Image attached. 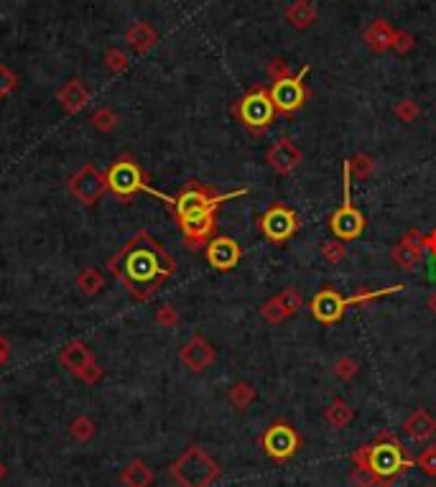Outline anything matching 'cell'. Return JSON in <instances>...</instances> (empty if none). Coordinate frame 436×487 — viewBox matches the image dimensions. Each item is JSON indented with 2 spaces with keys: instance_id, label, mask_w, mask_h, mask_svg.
<instances>
[{
  "instance_id": "obj_1",
  "label": "cell",
  "mask_w": 436,
  "mask_h": 487,
  "mask_svg": "<svg viewBox=\"0 0 436 487\" xmlns=\"http://www.w3.org/2000/svg\"><path fill=\"white\" fill-rule=\"evenodd\" d=\"M148 191L169 204V209L177 217L179 230H181L189 250L207 247V242L212 240V235L217 230V209H220V204L247 194V189L230 191V194H217L215 189H209V186H204L199 181H186V186L177 196H166L161 191L151 189V186H148Z\"/></svg>"
},
{
  "instance_id": "obj_2",
  "label": "cell",
  "mask_w": 436,
  "mask_h": 487,
  "mask_svg": "<svg viewBox=\"0 0 436 487\" xmlns=\"http://www.w3.org/2000/svg\"><path fill=\"white\" fill-rule=\"evenodd\" d=\"M118 258L123 263V281H125L128 291L138 301L151 298L158 286L177 271V260L148 233H138L133 240H128Z\"/></svg>"
},
{
  "instance_id": "obj_3",
  "label": "cell",
  "mask_w": 436,
  "mask_h": 487,
  "mask_svg": "<svg viewBox=\"0 0 436 487\" xmlns=\"http://www.w3.org/2000/svg\"><path fill=\"white\" fill-rule=\"evenodd\" d=\"M352 464L373 477L375 485L388 487L398 477L406 475V469L416 464V459L406 454L403 444L391 431H380L373 444H365L352 454Z\"/></svg>"
},
{
  "instance_id": "obj_4",
  "label": "cell",
  "mask_w": 436,
  "mask_h": 487,
  "mask_svg": "<svg viewBox=\"0 0 436 487\" xmlns=\"http://www.w3.org/2000/svg\"><path fill=\"white\" fill-rule=\"evenodd\" d=\"M329 230H332L335 237L345 242L357 240L365 233V217L352 204V169H350V161H345V166H342V204L329 217Z\"/></svg>"
},
{
  "instance_id": "obj_5",
  "label": "cell",
  "mask_w": 436,
  "mask_h": 487,
  "mask_svg": "<svg viewBox=\"0 0 436 487\" xmlns=\"http://www.w3.org/2000/svg\"><path fill=\"white\" fill-rule=\"evenodd\" d=\"M171 475H174V480H177L181 487H209L215 480H220L222 469L204 449L189 447V449L184 452L177 462H174Z\"/></svg>"
},
{
  "instance_id": "obj_6",
  "label": "cell",
  "mask_w": 436,
  "mask_h": 487,
  "mask_svg": "<svg viewBox=\"0 0 436 487\" xmlns=\"http://www.w3.org/2000/svg\"><path fill=\"white\" fill-rule=\"evenodd\" d=\"M235 118L250 130L253 135H263L266 128L276 121V105L271 100V89L268 87H253L245 97L235 102L233 108Z\"/></svg>"
},
{
  "instance_id": "obj_7",
  "label": "cell",
  "mask_w": 436,
  "mask_h": 487,
  "mask_svg": "<svg viewBox=\"0 0 436 487\" xmlns=\"http://www.w3.org/2000/svg\"><path fill=\"white\" fill-rule=\"evenodd\" d=\"M258 228H260V235H263L266 240H271L273 245H281V242L291 240V237L298 233V228H301V217H298L296 209L286 207L284 202H273L271 207L260 215Z\"/></svg>"
},
{
  "instance_id": "obj_8",
  "label": "cell",
  "mask_w": 436,
  "mask_h": 487,
  "mask_svg": "<svg viewBox=\"0 0 436 487\" xmlns=\"http://www.w3.org/2000/svg\"><path fill=\"white\" fill-rule=\"evenodd\" d=\"M108 177V189L113 191L118 199H133L138 191H148V179L140 171V166L133 159H118L110 171L105 174Z\"/></svg>"
},
{
  "instance_id": "obj_9",
  "label": "cell",
  "mask_w": 436,
  "mask_h": 487,
  "mask_svg": "<svg viewBox=\"0 0 436 487\" xmlns=\"http://www.w3.org/2000/svg\"><path fill=\"white\" fill-rule=\"evenodd\" d=\"M301 444H303L301 434H298L294 426L286 424V421H276V424H271L266 429V434L260 437V447H263V452H266L271 459H276V462H286V459H291V457L301 449Z\"/></svg>"
},
{
  "instance_id": "obj_10",
  "label": "cell",
  "mask_w": 436,
  "mask_h": 487,
  "mask_svg": "<svg viewBox=\"0 0 436 487\" xmlns=\"http://www.w3.org/2000/svg\"><path fill=\"white\" fill-rule=\"evenodd\" d=\"M306 74H309V67H303L296 77H284L279 82H273L271 100L279 115H294L303 108V102L309 97V89L303 84V77Z\"/></svg>"
},
{
  "instance_id": "obj_11",
  "label": "cell",
  "mask_w": 436,
  "mask_h": 487,
  "mask_svg": "<svg viewBox=\"0 0 436 487\" xmlns=\"http://www.w3.org/2000/svg\"><path fill=\"white\" fill-rule=\"evenodd\" d=\"M69 191L74 199H79V204L92 207V204L100 202L102 194L108 191V177H105L95 164H84L82 169L69 179Z\"/></svg>"
},
{
  "instance_id": "obj_12",
  "label": "cell",
  "mask_w": 436,
  "mask_h": 487,
  "mask_svg": "<svg viewBox=\"0 0 436 487\" xmlns=\"http://www.w3.org/2000/svg\"><path fill=\"white\" fill-rule=\"evenodd\" d=\"M347 309H350L347 298L342 296L340 291H335V289H322V291L314 293V298L309 301L311 317L322 324H337L342 317H345V311Z\"/></svg>"
},
{
  "instance_id": "obj_13",
  "label": "cell",
  "mask_w": 436,
  "mask_h": 487,
  "mask_svg": "<svg viewBox=\"0 0 436 487\" xmlns=\"http://www.w3.org/2000/svg\"><path fill=\"white\" fill-rule=\"evenodd\" d=\"M266 161H268V166L279 174V177H291V174L301 166L303 153H301V148L289 138V135H281V138L268 148Z\"/></svg>"
},
{
  "instance_id": "obj_14",
  "label": "cell",
  "mask_w": 436,
  "mask_h": 487,
  "mask_svg": "<svg viewBox=\"0 0 436 487\" xmlns=\"http://www.w3.org/2000/svg\"><path fill=\"white\" fill-rule=\"evenodd\" d=\"M204 255H207V263L215 268V271L228 273V271H233L237 263H240L242 247H240V242L233 240V237H225V235H220V237H212V240L207 242V247H204Z\"/></svg>"
},
{
  "instance_id": "obj_15",
  "label": "cell",
  "mask_w": 436,
  "mask_h": 487,
  "mask_svg": "<svg viewBox=\"0 0 436 487\" xmlns=\"http://www.w3.org/2000/svg\"><path fill=\"white\" fill-rule=\"evenodd\" d=\"M421 237H424V233L413 228L391 247V260L401 271H416L421 266V260H424V253H426L424 245H421Z\"/></svg>"
},
{
  "instance_id": "obj_16",
  "label": "cell",
  "mask_w": 436,
  "mask_h": 487,
  "mask_svg": "<svg viewBox=\"0 0 436 487\" xmlns=\"http://www.w3.org/2000/svg\"><path fill=\"white\" fill-rule=\"evenodd\" d=\"M179 360L189 367L191 373H202V370H207V367L217 360V349L212 347V345H209L202 335H194L181 347V352H179Z\"/></svg>"
},
{
  "instance_id": "obj_17",
  "label": "cell",
  "mask_w": 436,
  "mask_h": 487,
  "mask_svg": "<svg viewBox=\"0 0 436 487\" xmlns=\"http://www.w3.org/2000/svg\"><path fill=\"white\" fill-rule=\"evenodd\" d=\"M403 434L413 442H426L436 434V418L426 408H416L411 416L403 421Z\"/></svg>"
},
{
  "instance_id": "obj_18",
  "label": "cell",
  "mask_w": 436,
  "mask_h": 487,
  "mask_svg": "<svg viewBox=\"0 0 436 487\" xmlns=\"http://www.w3.org/2000/svg\"><path fill=\"white\" fill-rule=\"evenodd\" d=\"M59 362H62L69 373L79 375L84 367H89L95 362V357H92V352H89V347L84 342H69V345L62 349V354H59Z\"/></svg>"
},
{
  "instance_id": "obj_19",
  "label": "cell",
  "mask_w": 436,
  "mask_h": 487,
  "mask_svg": "<svg viewBox=\"0 0 436 487\" xmlns=\"http://www.w3.org/2000/svg\"><path fill=\"white\" fill-rule=\"evenodd\" d=\"M57 100L62 102V108L67 113H79L89 102V89L84 87L79 79H69L62 89L57 92Z\"/></svg>"
},
{
  "instance_id": "obj_20",
  "label": "cell",
  "mask_w": 436,
  "mask_h": 487,
  "mask_svg": "<svg viewBox=\"0 0 436 487\" xmlns=\"http://www.w3.org/2000/svg\"><path fill=\"white\" fill-rule=\"evenodd\" d=\"M396 36H398V31H393V26L388 23V21H373L370 28L365 31L367 46L373 51H378V54L393 49V46H396Z\"/></svg>"
},
{
  "instance_id": "obj_21",
  "label": "cell",
  "mask_w": 436,
  "mask_h": 487,
  "mask_svg": "<svg viewBox=\"0 0 436 487\" xmlns=\"http://www.w3.org/2000/svg\"><path fill=\"white\" fill-rule=\"evenodd\" d=\"M406 289V284H393L388 286V289H360L357 293H352V296H347V304L350 306H367L373 304V301H378V298H386L391 296V293H401Z\"/></svg>"
},
{
  "instance_id": "obj_22",
  "label": "cell",
  "mask_w": 436,
  "mask_h": 487,
  "mask_svg": "<svg viewBox=\"0 0 436 487\" xmlns=\"http://www.w3.org/2000/svg\"><path fill=\"white\" fill-rule=\"evenodd\" d=\"M286 21H289L294 28H309L316 21V11L309 0H296L294 6L286 8Z\"/></svg>"
},
{
  "instance_id": "obj_23",
  "label": "cell",
  "mask_w": 436,
  "mask_h": 487,
  "mask_svg": "<svg viewBox=\"0 0 436 487\" xmlns=\"http://www.w3.org/2000/svg\"><path fill=\"white\" fill-rule=\"evenodd\" d=\"M125 38H128V44L133 46L138 54H145V51L156 44V31H153L148 23H140L138 21L135 26H130V31H128Z\"/></svg>"
},
{
  "instance_id": "obj_24",
  "label": "cell",
  "mask_w": 436,
  "mask_h": 487,
  "mask_svg": "<svg viewBox=\"0 0 436 487\" xmlns=\"http://www.w3.org/2000/svg\"><path fill=\"white\" fill-rule=\"evenodd\" d=\"M352 418H354V411L350 408V403H345L342 398H335L332 401V405L324 411V421H327L332 429H345Z\"/></svg>"
},
{
  "instance_id": "obj_25",
  "label": "cell",
  "mask_w": 436,
  "mask_h": 487,
  "mask_svg": "<svg viewBox=\"0 0 436 487\" xmlns=\"http://www.w3.org/2000/svg\"><path fill=\"white\" fill-rule=\"evenodd\" d=\"M228 398H230V403L237 408V411H245V408H250V405H253V401L258 398V393H255V388L250 386V383L240 380V383H235V386L230 388Z\"/></svg>"
},
{
  "instance_id": "obj_26",
  "label": "cell",
  "mask_w": 436,
  "mask_h": 487,
  "mask_svg": "<svg viewBox=\"0 0 436 487\" xmlns=\"http://www.w3.org/2000/svg\"><path fill=\"white\" fill-rule=\"evenodd\" d=\"M322 258L327 260L329 266H340L342 260L347 258V242L340 240V237H332V240H324L322 247H319Z\"/></svg>"
},
{
  "instance_id": "obj_27",
  "label": "cell",
  "mask_w": 436,
  "mask_h": 487,
  "mask_svg": "<svg viewBox=\"0 0 436 487\" xmlns=\"http://www.w3.org/2000/svg\"><path fill=\"white\" fill-rule=\"evenodd\" d=\"M77 289L87 296H95L97 291L102 289V273L97 268H84L79 276H77Z\"/></svg>"
},
{
  "instance_id": "obj_28",
  "label": "cell",
  "mask_w": 436,
  "mask_h": 487,
  "mask_svg": "<svg viewBox=\"0 0 436 487\" xmlns=\"http://www.w3.org/2000/svg\"><path fill=\"white\" fill-rule=\"evenodd\" d=\"M123 480L128 482L130 487H148L153 482V472L148 467H145L143 462H133L130 467L125 469V475H123Z\"/></svg>"
},
{
  "instance_id": "obj_29",
  "label": "cell",
  "mask_w": 436,
  "mask_h": 487,
  "mask_svg": "<svg viewBox=\"0 0 436 487\" xmlns=\"http://www.w3.org/2000/svg\"><path fill=\"white\" fill-rule=\"evenodd\" d=\"M350 161V169H352L354 179H360V181H365V179L373 177V171H375V159L370 156V153H354Z\"/></svg>"
},
{
  "instance_id": "obj_30",
  "label": "cell",
  "mask_w": 436,
  "mask_h": 487,
  "mask_svg": "<svg viewBox=\"0 0 436 487\" xmlns=\"http://www.w3.org/2000/svg\"><path fill=\"white\" fill-rule=\"evenodd\" d=\"M276 298L281 301V306H284V311L289 314V317H294V314H298L303 306V296L298 289H294V286H289V289H284L281 293H276Z\"/></svg>"
},
{
  "instance_id": "obj_31",
  "label": "cell",
  "mask_w": 436,
  "mask_h": 487,
  "mask_svg": "<svg viewBox=\"0 0 436 487\" xmlns=\"http://www.w3.org/2000/svg\"><path fill=\"white\" fill-rule=\"evenodd\" d=\"M260 317L266 319L268 324H281L289 319V314L284 311V306H281V301L276 296L268 298V301H263V306H260Z\"/></svg>"
},
{
  "instance_id": "obj_32",
  "label": "cell",
  "mask_w": 436,
  "mask_h": 487,
  "mask_svg": "<svg viewBox=\"0 0 436 487\" xmlns=\"http://www.w3.org/2000/svg\"><path fill=\"white\" fill-rule=\"evenodd\" d=\"M393 115L398 118L401 123H413L421 115V108H418L413 100H401L396 102V108H393Z\"/></svg>"
},
{
  "instance_id": "obj_33",
  "label": "cell",
  "mask_w": 436,
  "mask_h": 487,
  "mask_svg": "<svg viewBox=\"0 0 436 487\" xmlns=\"http://www.w3.org/2000/svg\"><path fill=\"white\" fill-rule=\"evenodd\" d=\"M92 125H95L97 130H102V133H110V130L118 125V115H115L110 108H102L92 115Z\"/></svg>"
},
{
  "instance_id": "obj_34",
  "label": "cell",
  "mask_w": 436,
  "mask_h": 487,
  "mask_svg": "<svg viewBox=\"0 0 436 487\" xmlns=\"http://www.w3.org/2000/svg\"><path fill=\"white\" fill-rule=\"evenodd\" d=\"M357 370H360V362L354 360V357H340L335 362V375L340 380H352L357 375Z\"/></svg>"
},
{
  "instance_id": "obj_35",
  "label": "cell",
  "mask_w": 436,
  "mask_h": 487,
  "mask_svg": "<svg viewBox=\"0 0 436 487\" xmlns=\"http://www.w3.org/2000/svg\"><path fill=\"white\" fill-rule=\"evenodd\" d=\"M416 467L426 477H436V447H429V449H424L416 457Z\"/></svg>"
},
{
  "instance_id": "obj_36",
  "label": "cell",
  "mask_w": 436,
  "mask_h": 487,
  "mask_svg": "<svg viewBox=\"0 0 436 487\" xmlns=\"http://www.w3.org/2000/svg\"><path fill=\"white\" fill-rule=\"evenodd\" d=\"M105 64L110 67V72H123V69H128V57H125V51H121V49H110L108 54H105Z\"/></svg>"
},
{
  "instance_id": "obj_37",
  "label": "cell",
  "mask_w": 436,
  "mask_h": 487,
  "mask_svg": "<svg viewBox=\"0 0 436 487\" xmlns=\"http://www.w3.org/2000/svg\"><path fill=\"white\" fill-rule=\"evenodd\" d=\"M16 84H18V77L13 74L8 67H3V64H0V97L11 95L13 89H16Z\"/></svg>"
},
{
  "instance_id": "obj_38",
  "label": "cell",
  "mask_w": 436,
  "mask_h": 487,
  "mask_svg": "<svg viewBox=\"0 0 436 487\" xmlns=\"http://www.w3.org/2000/svg\"><path fill=\"white\" fill-rule=\"evenodd\" d=\"M177 322H179V314H177V309L171 304H166V306H161V309L156 311V324H161V327H177Z\"/></svg>"
},
{
  "instance_id": "obj_39",
  "label": "cell",
  "mask_w": 436,
  "mask_h": 487,
  "mask_svg": "<svg viewBox=\"0 0 436 487\" xmlns=\"http://www.w3.org/2000/svg\"><path fill=\"white\" fill-rule=\"evenodd\" d=\"M266 74L271 77L273 82H279V79H284V77H291V69H289V64H286L284 59H273V62L268 64Z\"/></svg>"
},
{
  "instance_id": "obj_40",
  "label": "cell",
  "mask_w": 436,
  "mask_h": 487,
  "mask_svg": "<svg viewBox=\"0 0 436 487\" xmlns=\"http://www.w3.org/2000/svg\"><path fill=\"white\" fill-rule=\"evenodd\" d=\"M72 431H74L77 439H89L95 429H92V424H89L87 418H77L74 424H72Z\"/></svg>"
},
{
  "instance_id": "obj_41",
  "label": "cell",
  "mask_w": 436,
  "mask_h": 487,
  "mask_svg": "<svg viewBox=\"0 0 436 487\" xmlns=\"http://www.w3.org/2000/svg\"><path fill=\"white\" fill-rule=\"evenodd\" d=\"M421 245H424V250L431 255V258H436V230H431V233H426L424 237H421Z\"/></svg>"
},
{
  "instance_id": "obj_42",
  "label": "cell",
  "mask_w": 436,
  "mask_h": 487,
  "mask_svg": "<svg viewBox=\"0 0 436 487\" xmlns=\"http://www.w3.org/2000/svg\"><path fill=\"white\" fill-rule=\"evenodd\" d=\"M100 375H102V370H100V367L95 365V362H92V365H89V367H84L82 373H79V378H82L84 383H95V380H100Z\"/></svg>"
},
{
  "instance_id": "obj_43",
  "label": "cell",
  "mask_w": 436,
  "mask_h": 487,
  "mask_svg": "<svg viewBox=\"0 0 436 487\" xmlns=\"http://www.w3.org/2000/svg\"><path fill=\"white\" fill-rule=\"evenodd\" d=\"M413 46V38L408 33H398L396 36V51H408Z\"/></svg>"
},
{
  "instance_id": "obj_44",
  "label": "cell",
  "mask_w": 436,
  "mask_h": 487,
  "mask_svg": "<svg viewBox=\"0 0 436 487\" xmlns=\"http://www.w3.org/2000/svg\"><path fill=\"white\" fill-rule=\"evenodd\" d=\"M8 357H11V342H8L6 337L0 335V367L6 365Z\"/></svg>"
},
{
  "instance_id": "obj_45",
  "label": "cell",
  "mask_w": 436,
  "mask_h": 487,
  "mask_svg": "<svg viewBox=\"0 0 436 487\" xmlns=\"http://www.w3.org/2000/svg\"><path fill=\"white\" fill-rule=\"evenodd\" d=\"M426 306H429V311L436 317V291L429 293V298H426Z\"/></svg>"
},
{
  "instance_id": "obj_46",
  "label": "cell",
  "mask_w": 436,
  "mask_h": 487,
  "mask_svg": "<svg viewBox=\"0 0 436 487\" xmlns=\"http://www.w3.org/2000/svg\"><path fill=\"white\" fill-rule=\"evenodd\" d=\"M429 279L436 281V258H431V263H429Z\"/></svg>"
},
{
  "instance_id": "obj_47",
  "label": "cell",
  "mask_w": 436,
  "mask_h": 487,
  "mask_svg": "<svg viewBox=\"0 0 436 487\" xmlns=\"http://www.w3.org/2000/svg\"><path fill=\"white\" fill-rule=\"evenodd\" d=\"M3 475H6V472H3V464H0V477H3Z\"/></svg>"
}]
</instances>
